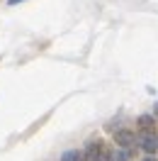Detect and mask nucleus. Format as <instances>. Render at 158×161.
Returning a JSON list of instances; mask_svg holds the SVG:
<instances>
[{
	"mask_svg": "<svg viewBox=\"0 0 158 161\" xmlns=\"http://www.w3.org/2000/svg\"><path fill=\"white\" fill-rule=\"evenodd\" d=\"M83 159L85 161H109V149H107V144L105 142H90L88 144V149H85V154H83Z\"/></svg>",
	"mask_w": 158,
	"mask_h": 161,
	"instance_id": "nucleus-1",
	"label": "nucleus"
},
{
	"mask_svg": "<svg viewBox=\"0 0 158 161\" xmlns=\"http://www.w3.org/2000/svg\"><path fill=\"white\" fill-rule=\"evenodd\" d=\"M139 147L146 151V154H153V151L158 149V137H156V132H153V130L141 132V137H139Z\"/></svg>",
	"mask_w": 158,
	"mask_h": 161,
	"instance_id": "nucleus-2",
	"label": "nucleus"
},
{
	"mask_svg": "<svg viewBox=\"0 0 158 161\" xmlns=\"http://www.w3.org/2000/svg\"><path fill=\"white\" fill-rule=\"evenodd\" d=\"M114 139H117V144L122 147V149L127 151L131 144H134V134L131 132H127V130H119V132H114Z\"/></svg>",
	"mask_w": 158,
	"mask_h": 161,
	"instance_id": "nucleus-3",
	"label": "nucleus"
},
{
	"mask_svg": "<svg viewBox=\"0 0 158 161\" xmlns=\"http://www.w3.org/2000/svg\"><path fill=\"white\" fill-rule=\"evenodd\" d=\"M61 161H85V159H83V151H78V149H71V151H63Z\"/></svg>",
	"mask_w": 158,
	"mask_h": 161,
	"instance_id": "nucleus-4",
	"label": "nucleus"
},
{
	"mask_svg": "<svg viewBox=\"0 0 158 161\" xmlns=\"http://www.w3.org/2000/svg\"><path fill=\"white\" fill-rule=\"evenodd\" d=\"M109 161H129V154L124 149H117V151L109 154Z\"/></svg>",
	"mask_w": 158,
	"mask_h": 161,
	"instance_id": "nucleus-5",
	"label": "nucleus"
},
{
	"mask_svg": "<svg viewBox=\"0 0 158 161\" xmlns=\"http://www.w3.org/2000/svg\"><path fill=\"white\" fill-rule=\"evenodd\" d=\"M139 125H141V130H144V132H148L151 127H153V117H148V115H141V117H139Z\"/></svg>",
	"mask_w": 158,
	"mask_h": 161,
	"instance_id": "nucleus-6",
	"label": "nucleus"
},
{
	"mask_svg": "<svg viewBox=\"0 0 158 161\" xmlns=\"http://www.w3.org/2000/svg\"><path fill=\"white\" fill-rule=\"evenodd\" d=\"M20 3H24V0H8V5H20Z\"/></svg>",
	"mask_w": 158,
	"mask_h": 161,
	"instance_id": "nucleus-7",
	"label": "nucleus"
},
{
	"mask_svg": "<svg viewBox=\"0 0 158 161\" xmlns=\"http://www.w3.org/2000/svg\"><path fill=\"white\" fill-rule=\"evenodd\" d=\"M141 161H156V159H153V156H146V159H141Z\"/></svg>",
	"mask_w": 158,
	"mask_h": 161,
	"instance_id": "nucleus-8",
	"label": "nucleus"
},
{
	"mask_svg": "<svg viewBox=\"0 0 158 161\" xmlns=\"http://www.w3.org/2000/svg\"><path fill=\"white\" fill-rule=\"evenodd\" d=\"M156 115H158V105H156Z\"/></svg>",
	"mask_w": 158,
	"mask_h": 161,
	"instance_id": "nucleus-9",
	"label": "nucleus"
}]
</instances>
